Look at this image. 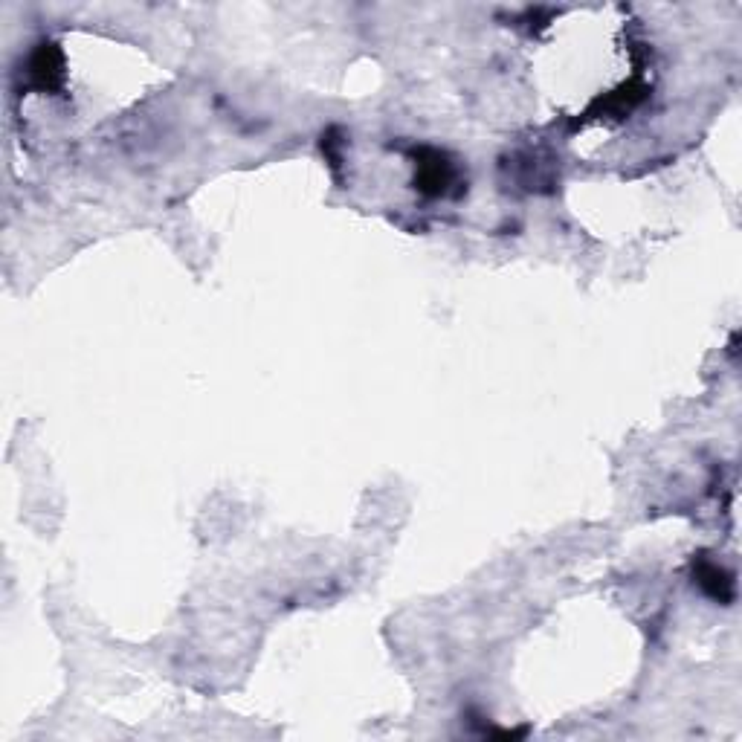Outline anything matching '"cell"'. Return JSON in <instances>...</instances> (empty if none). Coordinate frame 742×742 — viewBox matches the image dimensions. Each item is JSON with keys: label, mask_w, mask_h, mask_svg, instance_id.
Masks as SVG:
<instances>
[{"label": "cell", "mask_w": 742, "mask_h": 742, "mask_svg": "<svg viewBox=\"0 0 742 742\" xmlns=\"http://www.w3.org/2000/svg\"><path fill=\"white\" fill-rule=\"evenodd\" d=\"M453 183V166L438 151H421L418 163V186L424 195H444Z\"/></svg>", "instance_id": "6da1fadb"}, {"label": "cell", "mask_w": 742, "mask_h": 742, "mask_svg": "<svg viewBox=\"0 0 742 742\" xmlns=\"http://www.w3.org/2000/svg\"><path fill=\"white\" fill-rule=\"evenodd\" d=\"M693 574H696V580H699V586H702V592L708 598L719 600V603H731L734 600V577L722 569L719 563L702 557L699 563H693Z\"/></svg>", "instance_id": "7a4b0ae2"}]
</instances>
